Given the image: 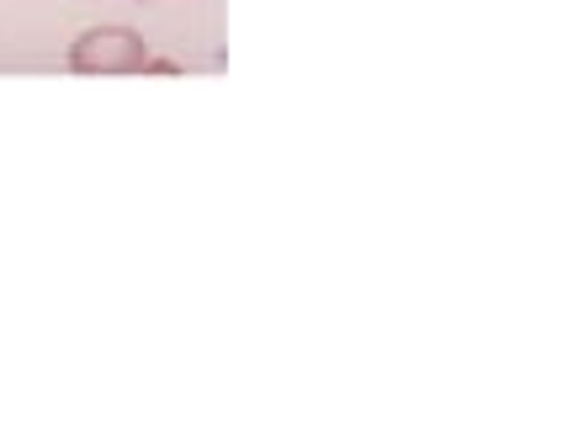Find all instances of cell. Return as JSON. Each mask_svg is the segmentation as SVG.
Masks as SVG:
<instances>
[{
    "instance_id": "6da1fadb",
    "label": "cell",
    "mask_w": 568,
    "mask_h": 425,
    "mask_svg": "<svg viewBox=\"0 0 568 425\" xmlns=\"http://www.w3.org/2000/svg\"><path fill=\"white\" fill-rule=\"evenodd\" d=\"M149 43L133 27H91L70 43V70L74 75H144L149 70Z\"/></svg>"
}]
</instances>
